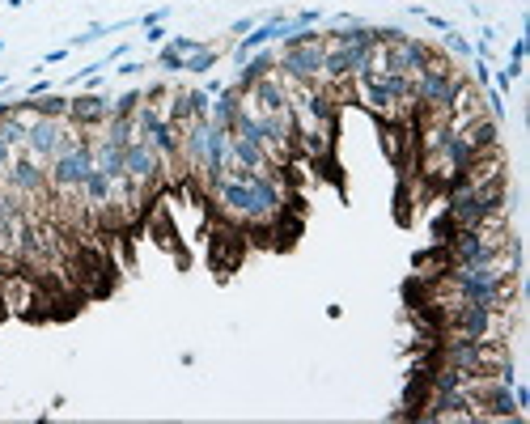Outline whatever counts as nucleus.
Returning <instances> with one entry per match:
<instances>
[{"instance_id":"nucleus-1","label":"nucleus","mask_w":530,"mask_h":424,"mask_svg":"<svg viewBox=\"0 0 530 424\" xmlns=\"http://www.w3.org/2000/svg\"><path fill=\"white\" fill-rule=\"evenodd\" d=\"M81 140V132L68 123V119H43V115H34L30 119V132H26V153L34 157V162H43V166H51L60 153H68L73 144Z\"/></svg>"},{"instance_id":"nucleus-2","label":"nucleus","mask_w":530,"mask_h":424,"mask_svg":"<svg viewBox=\"0 0 530 424\" xmlns=\"http://www.w3.org/2000/svg\"><path fill=\"white\" fill-rule=\"evenodd\" d=\"M128 183H132V191L144 199L153 187H162L166 183V166H162V157H157V149L149 144V140H132L128 144Z\"/></svg>"},{"instance_id":"nucleus-3","label":"nucleus","mask_w":530,"mask_h":424,"mask_svg":"<svg viewBox=\"0 0 530 424\" xmlns=\"http://www.w3.org/2000/svg\"><path fill=\"white\" fill-rule=\"evenodd\" d=\"M5 183L17 199H38V195H47L51 191V183H47V166L43 162H34V157L26 153V149H17V157H13V166L5 170Z\"/></svg>"},{"instance_id":"nucleus-4","label":"nucleus","mask_w":530,"mask_h":424,"mask_svg":"<svg viewBox=\"0 0 530 424\" xmlns=\"http://www.w3.org/2000/svg\"><path fill=\"white\" fill-rule=\"evenodd\" d=\"M106 119H111V98L98 93V89H81L77 98H68V123L77 132H102Z\"/></svg>"},{"instance_id":"nucleus-5","label":"nucleus","mask_w":530,"mask_h":424,"mask_svg":"<svg viewBox=\"0 0 530 424\" xmlns=\"http://www.w3.org/2000/svg\"><path fill=\"white\" fill-rule=\"evenodd\" d=\"M276 73V51H268V47H259L255 56H246L242 64H238V77H234V85L246 93L255 81H263V77H272Z\"/></svg>"},{"instance_id":"nucleus-6","label":"nucleus","mask_w":530,"mask_h":424,"mask_svg":"<svg viewBox=\"0 0 530 424\" xmlns=\"http://www.w3.org/2000/svg\"><path fill=\"white\" fill-rule=\"evenodd\" d=\"M458 132L467 136V144H471L475 153H488V149H501V123H497L492 115H480V119H471V123H462Z\"/></svg>"},{"instance_id":"nucleus-7","label":"nucleus","mask_w":530,"mask_h":424,"mask_svg":"<svg viewBox=\"0 0 530 424\" xmlns=\"http://www.w3.org/2000/svg\"><path fill=\"white\" fill-rule=\"evenodd\" d=\"M132 26H140V22H89L81 34H73V38H68V51L89 47V43H102L106 34H119V30H132Z\"/></svg>"},{"instance_id":"nucleus-8","label":"nucleus","mask_w":530,"mask_h":424,"mask_svg":"<svg viewBox=\"0 0 530 424\" xmlns=\"http://www.w3.org/2000/svg\"><path fill=\"white\" fill-rule=\"evenodd\" d=\"M30 102V111L34 115H43V119H68V98L64 93H43V98H26Z\"/></svg>"},{"instance_id":"nucleus-9","label":"nucleus","mask_w":530,"mask_h":424,"mask_svg":"<svg viewBox=\"0 0 530 424\" xmlns=\"http://www.w3.org/2000/svg\"><path fill=\"white\" fill-rule=\"evenodd\" d=\"M217 60H221V43H208V47H199V51H195V56H187V60H183V73L204 77V73L217 68Z\"/></svg>"},{"instance_id":"nucleus-10","label":"nucleus","mask_w":530,"mask_h":424,"mask_svg":"<svg viewBox=\"0 0 530 424\" xmlns=\"http://www.w3.org/2000/svg\"><path fill=\"white\" fill-rule=\"evenodd\" d=\"M140 102H144V89H123L119 98H111V119H132Z\"/></svg>"},{"instance_id":"nucleus-11","label":"nucleus","mask_w":530,"mask_h":424,"mask_svg":"<svg viewBox=\"0 0 530 424\" xmlns=\"http://www.w3.org/2000/svg\"><path fill=\"white\" fill-rule=\"evenodd\" d=\"M441 47H446V56H458V60H471V56H475V47H471V43H467L458 30H446Z\"/></svg>"},{"instance_id":"nucleus-12","label":"nucleus","mask_w":530,"mask_h":424,"mask_svg":"<svg viewBox=\"0 0 530 424\" xmlns=\"http://www.w3.org/2000/svg\"><path fill=\"white\" fill-rule=\"evenodd\" d=\"M183 60H187V56H179L170 43H162V47H157V60H153V64L162 68V73H183Z\"/></svg>"},{"instance_id":"nucleus-13","label":"nucleus","mask_w":530,"mask_h":424,"mask_svg":"<svg viewBox=\"0 0 530 424\" xmlns=\"http://www.w3.org/2000/svg\"><path fill=\"white\" fill-rule=\"evenodd\" d=\"M166 43H170L174 51H179V56H195V51H199V47H208L204 38H191V34H170Z\"/></svg>"},{"instance_id":"nucleus-14","label":"nucleus","mask_w":530,"mask_h":424,"mask_svg":"<svg viewBox=\"0 0 530 424\" xmlns=\"http://www.w3.org/2000/svg\"><path fill=\"white\" fill-rule=\"evenodd\" d=\"M411 13H416V17H424V22H429L433 30H441V34H446V30H454V22H446V17H437V13H429V9H420V5H411Z\"/></svg>"},{"instance_id":"nucleus-15","label":"nucleus","mask_w":530,"mask_h":424,"mask_svg":"<svg viewBox=\"0 0 530 424\" xmlns=\"http://www.w3.org/2000/svg\"><path fill=\"white\" fill-rule=\"evenodd\" d=\"M255 26H259V17L250 13V17H238V22H229V34H234V38H242V34H250Z\"/></svg>"},{"instance_id":"nucleus-16","label":"nucleus","mask_w":530,"mask_h":424,"mask_svg":"<svg viewBox=\"0 0 530 424\" xmlns=\"http://www.w3.org/2000/svg\"><path fill=\"white\" fill-rule=\"evenodd\" d=\"M166 38H170V30H166V26H144V43H149V47H162Z\"/></svg>"},{"instance_id":"nucleus-17","label":"nucleus","mask_w":530,"mask_h":424,"mask_svg":"<svg viewBox=\"0 0 530 424\" xmlns=\"http://www.w3.org/2000/svg\"><path fill=\"white\" fill-rule=\"evenodd\" d=\"M13 157H17V149H13L9 140H0V179H5V170L13 166Z\"/></svg>"},{"instance_id":"nucleus-18","label":"nucleus","mask_w":530,"mask_h":424,"mask_svg":"<svg viewBox=\"0 0 530 424\" xmlns=\"http://www.w3.org/2000/svg\"><path fill=\"white\" fill-rule=\"evenodd\" d=\"M526 47H530V38L522 34V38H517L513 47H509V64H526Z\"/></svg>"},{"instance_id":"nucleus-19","label":"nucleus","mask_w":530,"mask_h":424,"mask_svg":"<svg viewBox=\"0 0 530 424\" xmlns=\"http://www.w3.org/2000/svg\"><path fill=\"white\" fill-rule=\"evenodd\" d=\"M51 89H56V85H51L47 77H38L34 85H26V93H22V98H43V93H51Z\"/></svg>"},{"instance_id":"nucleus-20","label":"nucleus","mask_w":530,"mask_h":424,"mask_svg":"<svg viewBox=\"0 0 530 424\" xmlns=\"http://www.w3.org/2000/svg\"><path fill=\"white\" fill-rule=\"evenodd\" d=\"M60 60H68V47H56V51H47V56L38 60L43 68H51V64H60Z\"/></svg>"},{"instance_id":"nucleus-21","label":"nucleus","mask_w":530,"mask_h":424,"mask_svg":"<svg viewBox=\"0 0 530 424\" xmlns=\"http://www.w3.org/2000/svg\"><path fill=\"white\" fill-rule=\"evenodd\" d=\"M144 68H149V64H136V60H128V64H123V68H115V73H119V77H136V73H144Z\"/></svg>"},{"instance_id":"nucleus-22","label":"nucleus","mask_w":530,"mask_h":424,"mask_svg":"<svg viewBox=\"0 0 530 424\" xmlns=\"http://www.w3.org/2000/svg\"><path fill=\"white\" fill-rule=\"evenodd\" d=\"M492 38H497V30H492V26H484V30H480V51H488V47H492Z\"/></svg>"},{"instance_id":"nucleus-23","label":"nucleus","mask_w":530,"mask_h":424,"mask_svg":"<svg viewBox=\"0 0 530 424\" xmlns=\"http://www.w3.org/2000/svg\"><path fill=\"white\" fill-rule=\"evenodd\" d=\"M22 5H30V0H9V9H22Z\"/></svg>"},{"instance_id":"nucleus-24","label":"nucleus","mask_w":530,"mask_h":424,"mask_svg":"<svg viewBox=\"0 0 530 424\" xmlns=\"http://www.w3.org/2000/svg\"><path fill=\"white\" fill-rule=\"evenodd\" d=\"M5 85H9V77H5V73H0V89H5Z\"/></svg>"},{"instance_id":"nucleus-25","label":"nucleus","mask_w":530,"mask_h":424,"mask_svg":"<svg viewBox=\"0 0 530 424\" xmlns=\"http://www.w3.org/2000/svg\"><path fill=\"white\" fill-rule=\"evenodd\" d=\"M0 51H5V38H0Z\"/></svg>"}]
</instances>
